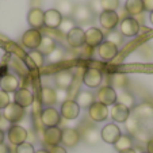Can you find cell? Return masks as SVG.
<instances>
[{"label":"cell","mask_w":153,"mask_h":153,"mask_svg":"<svg viewBox=\"0 0 153 153\" xmlns=\"http://www.w3.org/2000/svg\"><path fill=\"white\" fill-rule=\"evenodd\" d=\"M25 114H26V111H25L23 107H20L16 103L11 102L3 110V118H6L12 125V123H18V122L22 121L25 118Z\"/></svg>","instance_id":"cell-1"},{"label":"cell","mask_w":153,"mask_h":153,"mask_svg":"<svg viewBox=\"0 0 153 153\" xmlns=\"http://www.w3.org/2000/svg\"><path fill=\"white\" fill-rule=\"evenodd\" d=\"M72 15H73L72 19L80 25L91 23L94 16H95L94 12L91 11V8L88 7V4H77V6H75V10H73Z\"/></svg>","instance_id":"cell-2"},{"label":"cell","mask_w":153,"mask_h":153,"mask_svg":"<svg viewBox=\"0 0 153 153\" xmlns=\"http://www.w3.org/2000/svg\"><path fill=\"white\" fill-rule=\"evenodd\" d=\"M60 121V111H57L54 107H46L41 111V122L45 127H56L58 126Z\"/></svg>","instance_id":"cell-3"},{"label":"cell","mask_w":153,"mask_h":153,"mask_svg":"<svg viewBox=\"0 0 153 153\" xmlns=\"http://www.w3.org/2000/svg\"><path fill=\"white\" fill-rule=\"evenodd\" d=\"M7 136H8V140L12 145H20L23 142L27 141V137H29V133L25 127L19 126V125H11V127L7 131Z\"/></svg>","instance_id":"cell-4"},{"label":"cell","mask_w":153,"mask_h":153,"mask_svg":"<svg viewBox=\"0 0 153 153\" xmlns=\"http://www.w3.org/2000/svg\"><path fill=\"white\" fill-rule=\"evenodd\" d=\"M88 115L94 122H103L108 117V107L99 102H94L88 107Z\"/></svg>","instance_id":"cell-5"},{"label":"cell","mask_w":153,"mask_h":153,"mask_svg":"<svg viewBox=\"0 0 153 153\" xmlns=\"http://www.w3.org/2000/svg\"><path fill=\"white\" fill-rule=\"evenodd\" d=\"M67 41L71 48L79 49L85 45V31L81 27H75L67 34Z\"/></svg>","instance_id":"cell-6"},{"label":"cell","mask_w":153,"mask_h":153,"mask_svg":"<svg viewBox=\"0 0 153 153\" xmlns=\"http://www.w3.org/2000/svg\"><path fill=\"white\" fill-rule=\"evenodd\" d=\"M60 115L65 118L67 121H73L80 115V107L77 106L75 100H65L61 104Z\"/></svg>","instance_id":"cell-7"},{"label":"cell","mask_w":153,"mask_h":153,"mask_svg":"<svg viewBox=\"0 0 153 153\" xmlns=\"http://www.w3.org/2000/svg\"><path fill=\"white\" fill-rule=\"evenodd\" d=\"M81 134L79 130L72 129V127H67V129L61 130V142L67 148H73L80 142Z\"/></svg>","instance_id":"cell-8"},{"label":"cell","mask_w":153,"mask_h":153,"mask_svg":"<svg viewBox=\"0 0 153 153\" xmlns=\"http://www.w3.org/2000/svg\"><path fill=\"white\" fill-rule=\"evenodd\" d=\"M102 80H103L102 72L96 68H88L83 75V83L88 88H98L100 85Z\"/></svg>","instance_id":"cell-9"},{"label":"cell","mask_w":153,"mask_h":153,"mask_svg":"<svg viewBox=\"0 0 153 153\" xmlns=\"http://www.w3.org/2000/svg\"><path fill=\"white\" fill-rule=\"evenodd\" d=\"M41 39H42V34H41L39 30H35V29L27 30L23 34V37H22L23 45L26 48H29L30 50L38 49V46H39V43H41Z\"/></svg>","instance_id":"cell-10"},{"label":"cell","mask_w":153,"mask_h":153,"mask_svg":"<svg viewBox=\"0 0 153 153\" xmlns=\"http://www.w3.org/2000/svg\"><path fill=\"white\" fill-rule=\"evenodd\" d=\"M73 81H75V76L71 71H60L54 75V83L58 87V90H65L68 91L72 87Z\"/></svg>","instance_id":"cell-11"},{"label":"cell","mask_w":153,"mask_h":153,"mask_svg":"<svg viewBox=\"0 0 153 153\" xmlns=\"http://www.w3.org/2000/svg\"><path fill=\"white\" fill-rule=\"evenodd\" d=\"M121 129L115 123H108L100 130V138L106 144H113L121 137Z\"/></svg>","instance_id":"cell-12"},{"label":"cell","mask_w":153,"mask_h":153,"mask_svg":"<svg viewBox=\"0 0 153 153\" xmlns=\"http://www.w3.org/2000/svg\"><path fill=\"white\" fill-rule=\"evenodd\" d=\"M98 102L104 106H113L117 103V91L110 85H104L98 91Z\"/></svg>","instance_id":"cell-13"},{"label":"cell","mask_w":153,"mask_h":153,"mask_svg":"<svg viewBox=\"0 0 153 153\" xmlns=\"http://www.w3.org/2000/svg\"><path fill=\"white\" fill-rule=\"evenodd\" d=\"M119 27H121V34L125 37H136L140 33V23L131 16L125 18L121 22Z\"/></svg>","instance_id":"cell-14"},{"label":"cell","mask_w":153,"mask_h":153,"mask_svg":"<svg viewBox=\"0 0 153 153\" xmlns=\"http://www.w3.org/2000/svg\"><path fill=\"white\" fill-rule=\"evenodd\" d=\"M98 54L104 61H113L118 56V48L108 41H103L98 46Z\"/></svg>","instance_id":"cell-15"},{"label":"cell","mask_w":153,"mask_h":153,"mask_svg":"<svg viewBox=\"0 0 153 153\" xmlns=\"http://www.w3.org/2000/svg\"><path fill=\"white\" fill-rule=\"evenodd\" d=\"M99 22L106 30L111 31L115 30V27L119 23V15L114 11H102V14L99 15Z\"/></svg>","instance_id":"cell-16"},{"label":"cell","mask_w":153,"mask_h":153,"mask_svg":"<svg viewBox=\"0 0 153 153\" xmlns=\"http://www.w3.org/2000/svg\"><path fill=\"white\" fill-rule=\"evenodd\" d=\"M14 103L26 108V107L31 106L34 103V95L27 88H18V91H15V95H14Z\"/></svg>","instance_id":"cell-17"},{"label":"cell","mask_w":153,"mask_h":153,"mask_svg":"<svg viewBox=\"0 0 153 153\" xmlns=\"http://www.w3.org/2000/svg\"><path fill=\"white\" fill-rule=\"evenodd\" d=\"M19 88V79L14 73H6L0 77V90L4 92H15Z\"/></svg>","instance_id":"cell-18"},{"label":"cell","mask_w":153,"mask_h":153,"mask_svg":"<svg viewBox=\"0 0 153 153\" xmlns=\"http://www.w3.org/2000/svg\"><path fill=\"white\" fill-rule=\"evenodd\" d=\"M104 41V34L98 27H90L85 31V45L90 48H98Z\"/></svg>","instance_id":"cell-19"},{"label":"cell","mask_w":153,"mask_h":153,"mask_svg":"<svg viewBox=\"0 0 153 153\" xmlns=\"http://www.w3.org/2000/svg\"><path fill=\"white\" fill-rule=\"evenodd\" d=\"M43 142L49 146H57L61 142V129L56 127H46L43 130Z\"/></svg>","instance_id":"cell-20"},{"label":"cell","mask_w":153,"mask_h":153,"mask_svg":"<svg viewBox=\"0 0 153 153\" xmlns=\"http://www.w3.org/2000/svg\"><path fill=\"white\" fill-rule=\"evenodd\" d=\"M27 22L31 29H42L45 26V14L41 8H31L27 15Z\"/></svg>","instance_id":"cell-21"},{"label":"cell","mask_w":153,"mask_h":153,"mask_svg":"<svg viewBox=\"0 0 153 153\" xmlns=\"http://www.w3.org/2000/svg\"><path fill=\"white\" fill-rule=\"evenodd\" d=\"M110 114H111V118L115 122L125 123V121L130 117V108H127L126 106H123V104H121V103H115L111 107Z\"/></svg>","instance_id":"cell-22"},{"label":"cell","mask_w":153,"mask_h":153,"mask_svg":"<svg viewBox=\"0 0 153 153\" xmlns=\"http://www.w3.org/2000/svg\"><path fill=\"white\" fill-rule=\"evenodd\" d=\"M43 14H45V26L49 27V29H58L61 20H62V15L56 8L48 10Z\"/></svg>","instance_id":"cell-23"},{"label":"cell","mask_w":153,"mask_h":153,"mask_svg":"<svg viewBox=\"0 0 153 153\" xmlns=\"http://www.w3.org/2000/svg\"><path fill=\"white\" fill-rule=\"evenodd\" d=\"M41 103L46 107H53L57 103V96H56V90L50 87H42L41 90Z\"/></svg>","instance_id":"cell-24"},{"label":"cell","mask_w":153,"mask_h":153,"mask_svg":"<svg viewBox=\"0 0 153 153\" xmlns=\"http://www.w3.org/2000/svg\"><path fill=\"white\" fill-rule=\"evenodd\" d=\"M133 113L137 119H150L153 118V106L149 103H141L134 107Z\"/></svg>","instance_id":"cell-25"},{"label":"cell","mask_w":153,"mask_h":153,"mask_svg":"<svg viewBox=\"0 0 153 153\" xmlns=\"http://www.w3.org/2000/svg\"><path fill=\"white\" fill-rule=\"evenodd\" d=\"M76 103L80 108H88L91 104L95 102V98H94V94L90 92V91H80V92L76 95Z\"/></svg>","instance_id":"cell-26"},{"label":"cell","mask_w":153,"mask_h":153,"mask_svg":"<svg viewBox=\"0 0 153 153\" xmlns=\"http://www.w3.org/2000/svg\"><path fill=\"white\" fill-rule=\"evenodd\" d=\"M125 10L129 15H131V18L140 15L144 12V3L142 0H126L125 3Z\"/></svg>","instance_id":"cell-27"},{"label":"cell","mask_w":153,"mask_h":153,"mask_svg":"<svg viewBox=\"0 0 153 153\" xmlns=\"http://www.w3.org/2000/svg\"><path fill=\"white\" fill-rule=\"evenodd\" d=\"M56 10L62 15V18L71 16L73 14V10H75V4H73L72 0H57Z\"/></svg>","instance_id":"cell-28"},{"label":"cell","mask_w":153,"mask_h":153,"mask_svg":"<svg viewBox=\"0 0 153 153\" xmlns=\"http://www.w3.org/2000/svg\"><path fill=\"white\" fill-rule=\"evenodd\" d=\"M56 48L57 46H56L54 39L48 37V35H45V37H42V39H41V43H39V46H38L37 50L39 53H42L43 56H49Z\"/></svg>","instance_id":"cell-29"},{"label":"cell","mask_w":153,"mask_h":153,"mask_svg":"<svg viewBox=\"0 0 153 153\" xmlns=\"http://www.w3.org/2000/svg\"><path fill=\"white\" fill-rule=\"evenodd\" d=\"M114 148L118 152H123L126 149H130V148H133V138L130 136H126V134H121V137L114 142Z\"/></svg>","instance_id":"cell-30"},{"label":"cell","mask_w":153,"mask_h":153,"mask_svg":"<svg viewBox=\"0 0 153 153\" xmlns=\"http://www.w3.org/2000/svg\"><path fill=\"white\" fill-rule=\"evenodd\" d=\"M117 103H121L123 106H126L127 108H133L134 103H136V99L127 91H121L119 94H117Z\"/></svg>","instance_id":"cell-31"},{"label":"cell","mask_w":153,"mask_h":153,"mask_svg":"<svg viewBox=\"0 0 153 153\" xmlns=\"http://www.w3.org/2000/svg\"><path fill=\"white\" fill-rule=\"evenodd\" d=\"M83 137L87 144L95 145V144H98L99 138H100V133H99V130L95 129V127H88V129H85Z\"/></svg>","instance_id":"cell-32"},{"label":"cell","mask_w":153,"mask_h":153,"mask_svg":"<svg viewBox=\"0 0 153 153\" xmlns=\"http://www.w3.org/2000/svg\"><path fill=\"white\" fill-rule=\"evenodd\" d=\"M76 27V22L72 19V16H65L62 18L60 26H58V30H60L62 34H68L71 30H73Z\"/></svg>","instance_id":"cell-33"},{"label":"cell","mask_w":153,"mask_h":153,"mask_svg":"<svg viewBox=\"0 0 153 153\" xmlns=\"http://www.w3.org/2000/svg\"><path fill=\"white\" fill-rule=\"evenodd\" d=\"M125 126H126L127 133L134 136V134L140 130V122H138V119L133 115V117H129V118L125 121Z\"/></svg>","instance_id":"cell-34"},{"label":"cell","mask_w":153,"mask_h":153,"mask_svg":"<svg viewBox=\"0 0 153 153\" xmlns=\"http://www.w3.org/2000/svg\"><path fill=\"white\" fill-rule=\"evenodd\" d=\"M111 84H113V88H121L123 90L127 84V77L123 73H115V75L111 76Z\"/></svg>","instance_id":"cell-35"},{"label":"cell","mask_w":153,"mask_h":153,"mask_svg":"<svg viewBox=\"0 0 153 153\" xmlns=\"http://www.w3.org/2000/svg\"><path fill=\"white\" fill-rule=\"evenodd\" d=\"M27 58H29V60L34 64L35 68H41L43 65V54L38 52L37 49H35V50H30L29 54H27Z\"/></svg>","instance_id":"cell-36"},{"label":"cell","mask_w":153,"mask_h":153,"mask_svg":"<svg viewBox=\"0 0 153 153\" xmlns=\"http://www.w3.org/2000/svg\"><path fill=\"white\" fill-rule=\"evenodd\" d=\"M107 41L111 43H114L117 48L121 46L122 45V34L121 31H117V30H111V31H108V34H107Z\"/></svg>","instance_id":"cell-37"},{"label":"cell","mask_w":153,"mask_h":153,"mask_svg":"<svg viewBox=\"0 0 153 153\" xmlns=\"http://www.w3.org/2000/svg\"><path fill=\"white\" fill-rule=\"evenodd\" d=\"M102 11H114L115 12L119 7V0H100Z\"/></svg>","instance_id":"cell-38"},{"label":"cell","mask_w":153,"mask_h":153,"mask_svg":"<svg viewBox=\"0 0 153 153\" xmlns=\"http://www.w3.org/2000/svg\"><path fill=\"white\" fill-rule=\"evenodd\" d=\"M62 58H64V50L60 49V48H56V49L48 56V60H49V62H52V64L60 62Z\"/></svg>","instance_id":"cell-39"},{"label":"cell","mask_w":153,"mask_h":153,"mask_svg":"<svg viewBox=\"0 0 153 153\" xmlns=\"http://www.w3.org/2000/svg\"><path fill=\"white\" fill-rule=\"evenodd\" d=\"M15 152L16 153H35V150H34V146L30 142H23V144L18 145Z\"/></svg>","instance_id":"cell-40"},{"label":"cell","mask_w":153,"mask_h":153,"mask_svg":"<svg viewBox=\"0 0 153 153\" xmlns=\"http://www.w3.org/2000/svg\"><path fill=\"white\" fill-rule=\"evenodd\" d=\"M88 7L91 8V11L94 12V15H100L102 14V6H100V0H90Z\"/></svg>","instance_id":"cell-41"},{"label":"cell","mask_w":153,"mask_h":153,"mask_svg":"<svg viewBox=\"0 0 153 153\" xmlns=\"http://www.w3.org/2000/svg\"><path fill=\"white\" fill-rule=\"evenodd\" d=\"M10 103H11V100H10V95L7 92H4V91L0 90V110H4Z\"/></svg>","instance_id":"cell-42"},{"label":"cell","mask_w":153,"mask_h":153,"mask_svg":"<svg viewBox=\"0 0 153 153\" xmlns=\"http://www.w3.org/2000/svg\"><path fill=\"white\" fill-rule=\"evenodd\" d=\"M56 96H57V103L60 102V103L62 104L64 102L67 100L68 91H65V90H57V91H56Z\"/></svg>","instance_id":"cell-43"},{"label":"cell","mask_w":153,"mask_h":153,"mask_svg":"<svg viewBox=\"0 0 153 153\" xmlns=\"http://www.w3.org/2000/svg\"><path fill=\"white\" fill-rule=\"evenodd\" d=\"M134 137H136V138H138L140 141H145V142H148V141L150 140L146 131H144V130H141V129H140L138 131H137V133L134 134Z\"/></svg>","instance_id":"cell-44"},{"label":"cell","mask_w":153,"mask_h":153,"mask_svg":"<svg viewBox=\"0 0 153 153\" xmlns=\"http://www.w3.org/2000/svg\"><path fill=\"white\" fill-rule=\"evenodd\" d=\"M10 127H11V123H10L6 118H0V130H3V131H8Z\"/></svg>","instance_id":"cell-45"},{"label":"cell","mask_w":153,"mask_h":153,"mask_svg":"<svg viewBox=\"0 0 153 153\" xmlns=\"http://www.w3.org/2000/svg\"><path fill=\"white\" fill-rule=\"evenodd\" d=\"M144 3V11L153 12V0H142Z\"/></svg>","instance_id":"cell-46"},{"label":"cell","mask_w":153,"mask_h":153,"mask_svg":"<svg viewBox=\"0 0 153 153\" xmlns=\"http://www.w3.org/2000/svg\"><path fill=\"white\" fill-rule=\"evenodd\" d=\"M49 153H67V149L60 146V145H57V146H53L52 149L49 150Z\"/></svg>","instance_id":"cell-47"},{"label":"cell","mask_w":153,"mask_h":153,"mask_svg":"<svg viewBox=\"0 0 153 153\" xmlns=\"http://www.w3.org/2000/svg\"><path fill=\"white\" fill-rule=\"evenodd\" d=\"M146 153H153V138L146 142Z\"/></svg>","instance_id":"cell-48"},{"label":"cell","mask_w":153,"mask_h":153,"mask_svg":"<svg viewBox=\"0 0 153 153\" xmlns=\"http://www.w3.org/2000/svg\"><path fill=\"white\" fill-rule=\"evenodd\" d=\"M0 153H8V148L6 145H0Z\"/></svg>","instance_id":"cell-49"},{"label":"cell","mask_w":153,"mask_h":153,"mask_svg":"<svg viewBox=\"0 0 153 153\" xmlns=\"http://www.w3.org/2000/svg\"><path fill=\"white\" fill-rule=\"evenodd\" d=\"M3 142H4V131L0 130V145H3Z\"/></svg>","instance_id":"cell-50"},{"label":"cell","mask_w":153,"mask_h":153,"mask_svg":"<svg viewBox=\"0 0 153 153\" xmlns=\"http://www.w3.org/2000/svg\"><path fill=\"white\" fill-rule=\"evenodd\" d=\"M119 153H137V152L133 149V148H130V149H126V150H123V152H119Z\"/></svg>","instance_id":"cell-51"},{"label":"cell","mask_w":153,"mask_h":153,"mask_svg":"<svg viewBox=\"0 0 153 153\" xmlns=\"http://www.w3.org/2000/svg\"><path fill=\"white\" fill-rule=\"evenodd\" d=\"M35 153H49V150H46V149H39V150H37Z\"/></svg>","instance_id":"cell-52"},{"label":"cell","mask_w":153,"mask_h":153,"mask_svg":"<svg viewBox=\"0 0 153 153\" xmlns=\"http://www.w3.org/2000/svg\"><path fill=\"white\" fill-rule=\"evenodd\" d=\"M149 19H150V23L153 25V12H150V16H149Z\"/></svg>","instance_id":"cell-53"},{"label":"cell","mask_w":153,"mask_h":153,"mask_svg":"<svg viewBox=\"0 0 153 153\" xmlns=\"http://www.w3.org/2000/svg\"><path fill=\"white\" fill-rule=\"evenodd\" d=\"M0 118H1V113H0Z\"/></svg>","instance_id":"cell-54"},{"label":"cell","mask_w":153,"mask_h":153,"mask_svg":"<svg viewBox=\"0 0 153 153\" xmlns=\"http://www.w3.org/2000/svg\"><path fill=\"white\" fill-rule=\"evenodd\" d=\"M0 62H1V58H0Z\"/></svg>","instance_id":"cell-55"},{"label":"cell","mask_w":153,"mask_h":153,"mask_svg":"<svg viewBox=\"0 0 153 153\" xmlns=\"http://www.w3.org/2000/svg\"><path fill=\"white\" fill-rule=\"evenodd\" d=\"M0 77H1V76H0Z\"/></svg>","instance_id":"cell-56"}]
</instances>
